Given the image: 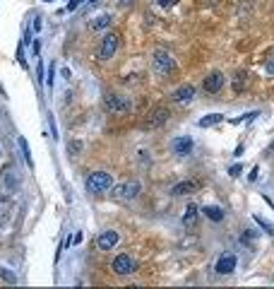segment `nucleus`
<instances>
[{"mask_svg":"<svg viewBox=\"0 0 274 289\" xmlns=\"http://www.w3.org/2000/svg\"><path fill=\"white\" fill-rule=\"evenodd\" d=\"M241 171H243V166H241V164H236V166H231V169H228V174H231V176H238Z\"/></svg>","mask_w":274,"mask_h":289,"instance_id":"27","label":"nucleus"},{"mask_svg":"<svg viewBox=\"0 0 274 289\" xmlns=\"http://www.w3.org/2000/svg\"><path fill=\"white\" fill-rule=\"evenodd\" d=\"M255 239H258V234H255V232H252V229H248V232H245V234H243V243H248V241H255Z\"/></svg>","mask_w":274,"mask_h":289,"instance_id":"24","label":"nucleus"},{"mask_svg":"<svg viewBox=\"0 0 274 289\" xmlns=\"http://www.w3.org/2000/svg\"><path fill=\"white\" fill-rule=\"evenodd\" d=\"M15 188H17V179H15V174H12V169H5V174L0 176V193H5V196H12L15 193Z\"/></svg>","mask_w":274,"mask_h":289,"instance_id":"13","label":"nucleus"},{"mask_svg":"<svg viewBox=\"0 0 274 289\" xmlns=\"http://www.w3.org/2000/svg\"><path fill=\"white\" fill-rule=\"evenodd\" d=\"M0 280L8 282V284H17V275L12 270H8V267H0Z\"/></svg>","mask_w":274,"mask_h":289,"instance_id":"21","label":"nucleus"},{"mask_svg":"<svg viewBox=\"0 0 274 289\" xmlns=\"http://www.w3.org/2000/svg\"><path fill=\"white\" fill-rule=\"evenodd\" d=\"M202 212L212 219V222H221V219H224V210L217 207V205H207V207H202Z\"/></svg>","mask_w":274,"mask_h":289,"instance_id":"17","label":"nucleus"},{"mask_svg":"<svg viewBox=\"0 0 274 289\" xmlns=\"http://www.w3.org/2000/svg\"><path fill=\"white\" fill-rule=\"evenodd\" d=\"M0 227H3V224H0Z\"/></svg>","mask_w":274,"mask_h":289,"instance_id":"33","label":"nucleus"},{"mask_svg":"<svg viewBox=\"0 0 274 289\" xmlns=\"http://www.w3.org/2000/svg\"><path fill=\"white\" fill-rule=\"evenodd\" d=\"M171 147H173V155H178V157L190 155V149H193V138H190V135H180V138L173 140Z\"/></svg>","mask_w":274,"mask_h":289,"instance_id":"14","label":"nucleus"},{"mask_svg":"<svg viewBox=\"0 0 274 289\" xmlns=\"http://www.w3.org/2000/svg\"><path fill=\"white\" fill-rule=\"evenodd\" d=\"M3 203H5V200H3V198H0V205H3Z\"/></svg>","mask_w":274,"mask_h":289,"instance_id":"32","label":"nucleus"},{"mask_svg":"<svg viewBox=\"0 0 274 289\" xmlns=\"http://www.w3.org/2000/svg\"><path fill=\"white\" fill-rule=\"evenodd\" d=\"M19 147H22V155H24V162H27V166H34L32 149H29V145H27V140H24V138H19Z\"/></svg>","mask_w":274,"mask_h":289,"instance_id":"20","label":"nucleus"},{"mask_svg":"<svg viewBox=\"0 0 274 289\" xmlns=\"http://www.w3.org/2000/svg\"><path fill=\"white\" fill-rule=\"evenodd\" d=\"M111 186H113V176H111L109 171H92L89 176H87V181H85L87 193H92V196L106 193Z\"/></svg>","mask_w":274,"mask_h":289,"instance_id":"2","label":"nucleus"},{"mask_svg":"<svg viewBox=\"0 0 274 289\" xmlns=\"http://www.w3.org/2000/svg\"><path fill=\"white\" fill-rule=\"evenodd\" d=\"M221 87H224V75L219 70H212L207 72V78L202 80V89L207 94H219Z\"/></svg>","mask_w":274,"mask_h":289,"instance_id":"8","label":"nucleus"},{"mask_svg":"<svg viewBox=\"0 0 274 289\" xmlns=\"http://www.w3.org/2000/svg\"><path fill=\"white\" fill-rule=\"evenodd\" d=\"M255 222H258L260 227L265 229V232H269V234H274V224H269V222H265V219L262 217H258V215H255Z\"/></svg>","mask_w":274,"mask_h":289,"instance_id":"22","label":"nucleus"},{"mask_svg":"<svg viewBox=\"0 0 274 289\" xmlns=\"http://www.w3.org/2000/svg\"><path fill=\"white\" fill-rule=\"evenodd\" d=\"M248 80H250V78H248V72H236V78H234V92H238V94H241V92H245V85H248Z\"/></svg>","mask_w":274,"mask_h":289,"instance_id":"16","label":"nucleus"},{"mask_svg":"<svg viewBox=\"0 0 274 289\" xmlns=\"http://www.w3.org/2000/svg\"><path fill=\"white\" fill-rule=\"evenodd\" d=\"M168 116H171V111L166 109V106H154V109L147 113V118H144V128H147V130L161 128V125L168 121Z\"/></svg>","mask_w":274,"mask_h":289,"instance_id":"7","label":"nucleus"},{"mask_svg":"<svg viewBox=\"0 0 274 289\" xmlns=\"http://www.w3.org/2000/svg\"><path fill=\"white\" fill-rule=\"evenodd\" d=\"M195 97H197L195 85H180L178 89H173V94H171V99L176 104H188V102H193Z\"/></svg>","mask_w":274,"mask_h":289,"instance_id":"10","label":"nucleus"},{"mask_svg":"<svg viewBox=\"0 0 274 289\" xmlns=\"http://www.w3.org/2000/svg\"><path fill=\"white\" fill-rule=\"evenodd\" d=\"M118 241H120V234H118V232H113V229H109V232H101V234L96 236V246H99L101 251L116 248Z\"/></svg>","mask_w":274,"mask_h":289,"instance_id":"11","label":"nucleus"},{"mask_svg":"<svg viewBox=\"0 0 274 289\" xmlns=\"http://www.w3.org/2000/svg\"><path fill=\"white\" fill-rule=\"evenodd\" d=\"M265 68H267V75H272L274 78V55H269V61H267Z\"/></svg>","mask_w":274,"mask_h":289,"instance_id":"26","label":"nucleus"},{"mask_svg":"<svg viewBox=\"0 0 274 289\" xmlns=\"http://www.w3.org/2000/svg\"><path fill=\"white\" fill-rule=\"evenodd\" d=\"M221 121H224L221 113H209V116L200 118V128H209V125H217V123H221Z\"/></svg>","mask_w":274,"mask_h":289,"instance_id":"19","label":"nucleus"},{"mask_svg":"<svg viewBox=\"0 0 274 289\" xmlns=\"http://www.w3.org/2000/svg\"><path fill=\"white\" fill-rule=\"evenodd\" d=\"M34 53H36V55H39V53H41V41H39V39L34 41Z\"/></svg>","mask_w":274,"mask_h":289,"instance_id":"30","label":"nucleus"},{"mask_svg":"<svg viewBox=\"0 0 274 289\" xmlns=\"http://www.w3.org/2000/svg\"><path fill=\"white\" fill-rule=\"evenodd\" d=\"M53 78H55V65H51V68H48V75H46V85H48V89L53 87Z\"/></svg>","mask_w":274,"mask_h":289,"instance_id":"23","label":"nucleus"},{"mask_svg":"<svg viewBox=\"0 0 274 289\" xmlns=\"http://www.w3.org/2000/svg\"><path fill=\"white\" fill-rule=\"evenodd\" d=\"M68 149H70V155H77L79 149H82V145H79V142H75V140H72L70 145H68Z\"/></svg>","mask_w":274,"mask_h":289,"instance_id":"25","label":"nucleus"},{"mask_svg":"<svg viewBox=\"0 0 274 289\" xmlns=\"http://www.w3.org/2000/svg\"><path fill=\"white\" fill-rule=\"evenodd\" d=\"M159 5H161V8H171L173 3H176V0H157Z\"/></svg>","mask_w":274,"mask_h":289,"instance_id":"29","label":"nucleus"},{"mask_svg":"<svg viewBox=\"0 0 274 289\" xmlns=\"http://www.w3.org/2000/svg\"><path fill=\"white\" fill-rule=\"evenodd\" d=\"M197 212H200V207H197L195 203H190L188 207H185V215H183V224H185V227H190L197 219Z\"/></svg>","mask_w":274,"mask_h":289,"instance_id":"18","label":"nucleus"},{"mask_svg":"<svg viewBox=\"0 0 274 289\" xmlns=\"http://www.w3.org/2000/svg\"><path fill=\"white\" fill-rule=\"evenodd\" d=\"M103 106L109 113H116V116H125L133 111V102L128 99L125 94H116V92H109L103 97Z\"/></svg>","mask_w":274,"mask_h":289,"instance_id":"3","label":"nucleus"},{"mask_svg":"<svg viewBox=\"0 0 274 289\" xmlns=\"http://www.w3.org/2000/svg\"><path fill=\"white\" fill-rule=\"evenodd\" d=\"M202 188V181H180L171 188V196L173 198H183V196H190V193H197Z\"/></svg>","mask_w":274,"mask_h":289,"instance_id":"9","label":"nucleus"},{"mask_svg":"<svg viewBox=\"0 0 274 289\" xmlns=\"http://www.w3.org/2000/svg\"><path fill=\"white\" fill-rule=\"evenodd\" d=\"M109 190H111V196L116 198V200H123V203H128V200H135V198L140 196L142 183H140V181H125V183L111 186Z\"/></svg>","mask_w":274,"mask_h":289,"instance_id":"4","label":"nucleus"},{"mask_svg":"<svg viewBox=\"0 0 274 289\" xmlns=\"http://www.w3.org/2000/svg\"><path fill=\"white\" fill-rule=\"evenodd\" d=\"M137 270V260L133 256H128V253H120L116 258L111 260V273L113 275H120V277H125V275H133Z\"/></svg>","mask_w":274,"mask_h":289,"instance_id":"5","label":"nucleus"},{"mask_svg":"<svg viewBox=\"0 0 274 289\" xmlns=\"http://www.w3.org/2000/svg\"><path fill=\"white\" fill-rule=\"evenodd\" d=\"M118 48H120V36H118L116 31H109L101 39V44H99V58L101 61H111Z\"/></svg>","mask_w":274,"mask_h":289,"instance_id":"6","label":"nucleus"},{"mask_svg":"<svg viewBox=\"0 0 274 289\" xmlns=\"http://www.w3.org/2000/svg\"><path fill=\"white\" fill-rule=\"evenodd\" d=\"M79 3H85V0H70V3H68V12H72V10L77 8Z\"/></svg>","mask_w":274,"mask_h":289,"instance_id":"28","label":"nucleus"},{"mask_svg":"<svg viewBox=\"0 0 274 289\" xmlns=\"http://www.w3.org/2000/svg\"><path fill=\"white\" fill-rule=\"evenodd\" d=\"M152 70H154V75H159V78H171L173 72L178 70V65H176V58H173L168 51L157 48V51L152 53Z\"/></svg>","mask_w":274,"mask_h":289,"instance_id":"1","label":"nucleus"},{"mask_svg":"<svg viewBox=\"0 0 274 289\" xmlns=\"http://www.w3.org/2000/svg\"><path fill=\"white\" fill-rule=\"evenodd\" d=\"M120 3V8H128V5H133V0H118Z\"/></svg>","mask_w":274,"mask_h":289,"instance_id":"31","label":"nucleus"},{"mask_svg":"<svg viewBox=\"0 0 274 289\" xmlns=\"http://www.w3.org/2000/svg\"><path fill=\"white\" fill-rule=\"evenodd\" d=\"M111 22H113V17L111 15H99L96 20L89 22V27H92L94 31H101V29H106V27H111Z\"/></svg>","mask_w":274,"mask_h":289,"instance_id":"15","label":"nucleus"},{"mask_svg":"<svg viewBox=\"0 0 274 289\" xmlns=\"http://www.w3.org/2000/svg\"><path fill=\"white\" fill-rule=\"evenodd\" d=\"M236 263H238V258H236L234 253H224L219 260H217V265H214V270L219 275H231L236 270Z\"/></svg>","mask_w":274,"mask_h":289,"instance_id":"12","label":"nucleus"}]
</instances>
